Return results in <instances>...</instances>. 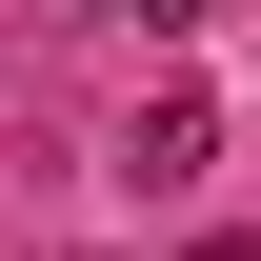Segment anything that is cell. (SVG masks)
I'll return each mask as SVG.
<instances>
[{"instance_id":"cell-1","label":"cell","mask_w":261,"mask_h":261,"mask_svg":"<svg viewBox=\"0 0 261 261\" xmlns=\"http://www.w3.org/2000/svg\"><path fill=\"white\" fill-rule=\"evenodd\" d=\"M141 20H161V40H181V20H221V0H141Z\"/></svg>"},{"instance_id":"cell-2","label":"cell","mask_w":261,"mask_h":261,"mask_svg":"<svg viewBox=\"0 0 261 261\" xmlns=\"http://www.w3.org/2000/svg\"><path fill=\"white\" fill-rule=\"evenodd\" d=\"M221 261H241V241H221Z\"/></svg>"}]
</instances>
